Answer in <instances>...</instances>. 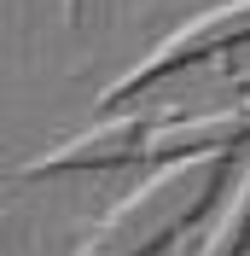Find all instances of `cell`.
Masks as SVG:
<instances>
[{
	"label": "cell",
	"mask_w": 250,
	"mask_h": 256,
	"mask_svg": "<svg viewBox=\"0 0 250 256\" xmlns=\"http://www.w3.org/2000/svg\"><path fill=\"white\" fill-rule=\"evenodd\" d=\"M227 169H233V152H204V158L157 163V175L134 198H122L110 210L105 222L76 244V256H157L174 233H186L210 210V198L221 192Z\"/></svg>",
	"instance_id": "cell-1"
},
{
	"label": "cell",
	"mask_w": 250,
	"mask_h": 256,
	"mask_svg": "<svg viewBox=\"0 0 250 256\" xmlns=\"http://www.w3.org/2000/svg\"><path fill=\"white\" fill-rule=\"evenodd\" d=\"M238 41H250V0L216 6V12H198L192 24H180L169 41H157V52H146L134 70H122V76L99 94V105L116 111L128 94H140V88H152V82H163V76H174V70H186V64L210 58V52H221V47H238Z\"/></svg>",
	"instance_id": "cell-2"
},
{
	"label": "cell",
	"mask_w": 250,
	"mask_h": 256,
	"mask_svg": "<svg viewBox=\"0 0 250 256\" xmlns=\"http://www.w3.org/2000/svg\"><path fill=\"white\" fill-rule=\"evenodd\" d=\"M146 146H152V122L140 116H110L58 140L52 152L30 158L24 175L30 180H52V175H88V169H116V163H146Z\"/></svg>",
	"instance_id": "cell-3"
},
{
	"label": "cell",
	"mask_w": 250,
	"mask_h": 256,
	"mask_svg": "<svg viewBox=\"0 0 250 256\" xmlns=\"http://www.w3.org/2000/svg\"><path fill=\"white\" fill-rule=\"evenodd\" d=\"M244 140H250V111L186 116V122H163V128H152L146 163H180V158H204V152H238Z\"/></svg>",
	"instance_id": "cell-4"
},
{
	"label": "cell",
	"mask_w": 250,
	"mask_h": 256,
	"mask_svg": "<svg viewBox=\"0 0 250 256\" xmlns=\"http://www.w3.org/2000/svg\"><path fill=\"white\" fill-rule=\"evenodd\" d=\"M244 244H250V163H244V175H238L233 198H227V210H221V222L186 256H244Z\"/></svg>",
	"instance_id": "cell-5"
},
{
	"label": "cell",
	"mask_w": 250,
	"mask_h": 256,
	"mask_svg": "<svg viewBox=\"0 0 250 256\" xmlns=\"http://www.w3.org/2000/svg\"><path fill=\"white\" fill-rule=\"evenodd\" d=\"M88 6L94 0H64V24H88Z\"/></svg>",
	"instance_id": "cell-6"
}]
</instances>
